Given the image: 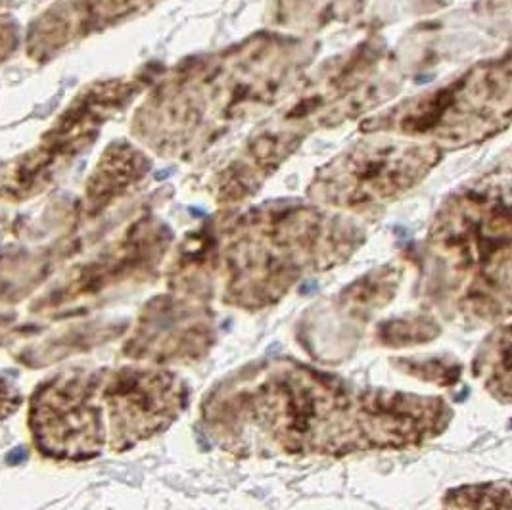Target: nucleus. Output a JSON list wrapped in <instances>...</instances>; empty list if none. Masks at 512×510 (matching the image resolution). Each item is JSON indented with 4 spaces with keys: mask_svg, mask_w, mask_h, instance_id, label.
I'll list each match as a JSON object with an SVG mask.
<instances>
[{
    "mask_svg": "<svg viewBox=\"0 0 512 510\" xmlns=\"http://www.w3.org/2000/svg\"><path fill=\"white\" fill-rule=\"evenodd\" d=\"M204 418L231 451L346 455L419 445L442 432L449 411L434 397L359 390L330 374L277 363L223 388Z\"/></svg>",
    "mask_w": 512,
    "mask_h": 510,
    "instance_id": "1",
    "label": "nucleus"
},
{
    "mask_svg": "<svg viewBox=\"0 0 512 510\" xmlns=\"http://www.w3.org/2000/svg\"><path fill=\"white\" fill-rule=\"evenodd\" d=\"M307 60L298 41L261 35L173 71L135 117V133L171 156H192L280 96Z\"/></svg>",
    "mask_w": 512,
    "mask_h": 510,
    "instance_id": "2",
    "label": "nucleus"
},
{
    "mask_svg": "<svg viewBox=\"0 0 512 510\" xmlns=\"http://www.w3.org/2000/svg\"><path fill=\"white\" fill-rule=\"evenodd\" d=\"M355 244L357 227L325 211H254L229 232L227 298L248 307L279 298L303 271L342 261Z\"/></svg>",
    "mask_w": 512,
    "mask_h": 510,
    "instance_id": "3",
    "label": "nucleus"
},
{
    "mask_svg": "<svg viewBox=\"0 0 512 510\" xmlns=\"http://www.w3.org/2000/svg\"><path fill=\"white\" fill-rule=\"evenodd\" d=\"M436 263L465 288L478 317L509 313L511 209L505 185L482 183L455 194L440 211L430 236Z\"/></svg>",
    "mask_w": 512,
    "mask_h": 510,
    "instance_id": "4",
    "label": "nucleus"
},
{
    "mask_svg": "<svg viewBox=\"0 0 512 510\" xmlns=\"http://www.w3.org/2000/svg\"><path fill=\"white\" fill-rule=\"evenodd\" d=\"M509 119L511 62L505 56L380 112L363 125V131L426 142L436 148H461L503 131Z\"/></svg>",
    "mask_w": 512,
    "mask_h": 510,
    "instance_id": "5",
    "label": "nucleus"
},
{
    "mask_svg": "<svg viewBox=\"0 0 512 510\" xmlns=\"http://www.w3.org/2000/svg\"><path fill=\"white\" fill-rule=\"evenodd\" d=\"M438 162L440 150L432 144L373 133L326 163L309 192L330 208H378L422 183Z\"/></svg>",
    "mask_w": 512,
    "mask_h": 510,
    "instance_id": "6",
    "label": "nucleus"
},
{
    "mask_svg": "<svg viewBox=\"0 0 512 510\" xmlns=\"http://www.w3.org/2000/svg\"><path fill=\"white\" fill-rule=\"evenodd\" d=\"M98 372H66L45 382L29 411L39 449L56 459L96 457L106 443Z\"/></svg>",
    "mask_w": 512,
    "mask_h": 510,
    "instance_id": "7",
    "label": "nucleus"
},
{
    "mask_svg": "<svg viewBox=\"0 0 512 510\" xmlns=\"http://www.w3.org/2000/svg\"><path fill=\"white\" fill-rule=\"evenodd\" d=\"M100 395L110 418V445L121 451L177 420L187 407L188 390L173 372L121 369L102 374Z\"/></svg>",
    "mask_w": 512,
    "mask_h": 510,
    "instance_id": "8",
    "label": "nucleus"
},
{
    "mask_svg": "<svg viewBox=\"0 0 512 510\" xmlns=\"http://www.w3.org/2000/svg\"><path fill=\"white\" fill-rule=\"evenodd\" d=\"M160 0H60L29 31V54L48 58L58 50L108 29Z\"/></svg>",
    "mask_w": 512,
    "mask_h": 510,
    "instance_id": "9",
    "label": "nucleus"
},
{
    "mask_svg": "<svg viewBox=\"0 0 512 510\" xmlns=\"http://www.w3.org/2000/svg\"><path fill=\"white\" fill-rule=\"evenodd\" d=\"M150 169L148 158L127 142H117L110 146L104 158L96 165L87 200L91 208H106L131 186L137 185L146 177Z\"/></svg>",
    "mask_w": 512,
    "mask_h": 510,
    "instance_id": "10",
    "label": "nucleus"
},
{
    "mask_svg": "<svg viewBox=\"0 0 512 510\" xmlns=\"http://www.w3.org/2000/svg\"><path fill=\"white\" fill-rule=\"evenodd\" d=\"M340 0H280L279 18L284 24H302V22H330L340 16L336 6Z\"/></svg>",
    "mask_w": 512,
    "mask_h": 510,
    "instance_id": "11",
    "label": "nucleus"
},
{
    "mask_svg": "<svg viewBox=\"0 0 512 510\" xmlns=\"http://www.w3.org/2000/svg\"><path fill=\"white\" fill-rule=\"evenodd\" d=\"M16 47H18V24H14L10 18L0 16V62H4V58L12 54Z\"/></svg>",
    "mask_w": 512,
    "mask_h": 510,
    "instance_id": "12",
    "label": "nucleus"
},
{
    "mask_svg": "<svg viewBox=\"0 0 512 510\" xmlns=\"http://www.w3.org/2000/svg\"><path fill=\"white\" fill-rule=\"evenodd\" d=\"M20 407V395L14 392L12 386L0 380V420L12 415Z\"/></svg>",
    "mask_w": 512,
    "mask_h": 510,
    "instance_id": "13",
    "label": "nucleus"
}]
</instances>
